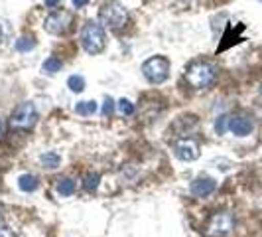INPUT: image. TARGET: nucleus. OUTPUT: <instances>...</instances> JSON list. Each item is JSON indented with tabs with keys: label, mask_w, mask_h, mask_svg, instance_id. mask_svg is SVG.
<instances>
[{
	"label": "nucleus",
	"mask_w": 262,
	"mask_h": 237,
	"mask_svg": "<svg viewBox=\"0 0 262 237\" xmlns=\"http://www.w3.org/2000/svg\"><path fill=\"white\" fill-rule=\"evenodd\" d=\"M2 129H4V125H2V121H0V134H2Z\"/></svg>",
	"instance_id": "393cba45"
},
{
	"label": "nucleus",
	"mask_w": 262,
	"mask_h": 237,
	"mask_svg": "<svg viewBox=\"0 0 262 237\" xmlns=\"http://www.w3.org/2000/svg\"><path fill=\"white\" fill-rule=\"evenodd\" d=\"M117 105H118V113H120V115H126V117L134 115V105H132L128 99H120Z\"/></svg>",
	"instance_id": "6ab92c4d"
},
{
	"label": "nucleus",
	"mask_w": 262,
	"mask_h": 237,
	"mask_svg": "<svg viewBox=\"0 0 262 237\" xmlns=\"http://www.w3.org/2000/svg\"><path fill=\"white\" fill-rule=\"evenodd\" d=\"M99 16H101V22H103L106 28H111V30H120V28L126 26V22H128V12H126V8H124L120 2H115V0L103 4Z\"/></svg>",
	"instance_id": "7ed1b4c3"
},
{
	"label": "nucleus",
	"mask_w": 262,
	"mask_h": 237,
	"mask_svg": "<svg viewBox=\"0 0 262 237\" xmlns=\"http://www.w3.org/2000/svg\"><path fill=\"white\" fill-rule=\"evenodd\" d=\"M235 227V218L229 211L215 213L207 224V235L209 237H227Z\"/></svg>",
	"instance_id": "423d86ee"
},
{
	"label": "nucleus",
	"mask_w": 262,
	"mask_h": 237,
	"mask_svg": "<svg viewBox=\"0 0 262 237\" xmlns=\"http://www.w3.org/2000/svg\"><path fill=\"white\" fill-rule=\"evenodd\" d=\"M260 2H262V0H260Z\"/></svg>",
	"instance_id": "c85d7f7f"
},
{
	"label": "nucleus",
	"mask_w": 262,
	"mask_h": 237,
	"mask_svg": "<svg viewBox=\"0 0 262 237\" xmlns=\"http://www.w3.org/2000/svg\"><path fill=\"white\" fill-rule=\"evenodd\" d=\"M81 46L91 55H97L105 50V30L97 22H87L81 30Z\"/></svg>",
	"instance_id": "f03ea898"
},
{
	"label": "nucleus",
	"mask_w": 262,
	"mask_h": 237,
	"mask_svg": "<svg viewBox=\"0 0 262 237\" xmlns=\"http://www.w3.org/2000/svg\"><path fill=\"white\" fill-rule=\"evenodd\" d=\"M215 188H217V182L213 178H209V176H199V178H195L191 182L189 192L195 198H207L209 194L215 192Z\"/></svg>",
	"instance_id": "1a4fd4ad"
},
{
	"label": "nucleus",
	"mask_w": 262,
	"mask_h": 237,
	"mask_svg": "<svg viewBox=\"0 0 262 237\" xmlns=\"http://www.w3.org/2000/svg\"><path fill=\"white\" fill-rule=\"evenodd\" d=\"M142 73L150 83H164L170 75V62L162 55L150 57L142 64Z\"/></svg>",
	"instance_id": "20e7f679"
},
{
	"label": "nucleus",
	"mask_w": 262,
	"mask_h": 237,
	"mask_svg": "<svg viewBox=\"0 0 262 237\" xmlns=\"http://www.w3.org/2000/svg\"><path fill=\"white\" fill-rule=\"evenodd\" d=\"M229 131L236 134V136H247L252 132V121L245 115H236V117H229Z\"/></svg>",
	"instance_id": "9d476101"
},
{
	"label": "nucleus",
	"mask_w": 262,
	"mask_h": 237,
	"mask_svg": "<svg viewBox=\"0 0 262 237\" xmlns=\"http://www.w3.org/2000/svg\"><path fill=\"white\" fill-rule=\"evenodd\" d=\"M184 2H191V0H184Z\"/></svg>",
	"instance_id": "bb28decb"
},
{
	"label": "nucleus",
	"mask_w": 262,
	"mask_h": 237,
	"mask_svg": "<svg viewBox=\"0 0 262 237\" xmlns=\"http://www.w3.org/2000/svg\"><path fill=\"white\" fill-rule=\"evenodd\" d=\"M99 182H101V176L95 172V174H87V176H85V182H83V186H85V190H87L89 194H93V192H97Z\"/></svg>",
	"instance_id": "dca6fc26"
},
{
	"label": "nucleus",
	"mask_w": 262,
	"mask_h": 237,
	"mask_svg": "<svg viewBox=\"0 0 262 237\" xmlns=\"http://www.w3.org/2000/svg\"><path fill=\"white\" fill-rule=\"evenodd\" d=\"M97 111V103L95 101H81L75 105V113L77 115H83V117H87V115H93Z\"/></svg>",
	"instance_id": "2eb2a0df"
},
{
	"label": "nucleus",
	"mask_w": 262,
	"mask_h": 237,
	"mask_svg": "<svg viewBox=\"0 0 262 237\" xmlns=\"http://www.w3.org/2000/svg\"><path fill=\"white\" fill-rule=\"evenodd\" d=\"M67 87L73 93H81L85 89V79L81 77V75H71V77L67 79Z\"/></svg>",
	"instance_id": "a211bd4d"
},
{
	"label": "nucleus",
	"mask_w": 262,
	"mask_h": 237,
	"mask_svg": "<svg viewBox=\"0 0 262 237\" xmlns=\"http://www.w3.org/2000/svg\"><path fill=\"white\" fill-rule=\"evenodd\" d=\"M185 79L193 89H207L217 79V67L207 62H197L185 71Z\"/></svg>",
	"instance_id": "f257e3e1"
},
{
	"label": "nucleus",
	"mask_w": 262,
	"mask_h": 237,
	"mask_svg": "<svg viewBox=\"0 0 262 237\" xmlns=\"http://www.w3.org/2000/svg\"><path fill=\"white\" fill-rule=\"evenodd\" d=\"M59 4V0H46V6L48 8H53V6H57Z\"/></svg>",
	"instance_id": "b1692460"
},
{
	"label": "nucleus",
	"mask_w": 262,
	"mask_h": 237,
	"mask_svg": "<svg viewBox=\"0 0 262 237\" xmlns=\"http://www.w3.org/2000/svg\"><path fill=\"white\" fill-rule=\"evenodd\" d=\"M18 186H20L22 192H34L38 188V178L32 176V174H24V176L18 178Z\"/></svg>",
	"instance_id": "9b49d317"
},
{
	"label": "nucleus",
	"mask_w": 262,
	"mask_h": 237,
	"mask_svg": "<svg viewBox=\"0 0 262 237\" xmlns=\"http://www.w3.org/2000/svg\"><path fill=\"white\" fill-rule=\"evenodd\" d=\"M41 164H43V168H48V170H55L57 166H59V162H61V158L57 152H46V154H41Z\"/></svg>",
	"instance_id": "f8f14e48"
},
{
	"label": "nucleus",
	"mask_w": 262,
	"mask_h": 237,
	"mask_svg": "<svg viewBox=\"0 0 262 237\" xmlns=\"http://www.w3.org/2000/svg\"><path fill=\"white\" fill-rule=\"evenodd\" d=\"M229 129V117H219L217 118V123H215V131H217V134H223L225 131Z\"/></svg>",
	"instance_id": "aec40b11"
},
{
	"label": "nucleus",
	"mask_w": 262,
	"mask_h": 237,
	"mask_svg": "<svg viewBox=\"0 0 262 237\" xmlns=\"http://www.w3.org/2000/svg\"><path fill=\"white\" fill-rule=\"evenodd\" d=\"M173 154L184 160V162H191V160H197L199 158V145H197L193 139H178L173 143Z\"/></svg>",
	"instance_id": "6e6552de"
},
{
	"label": "nucleus",
	"mask_w": 262,
	"mask_h": 237,
	"mask_svg": "<svg viewBox=\"0 0 262 237\" xmlns=\"http://www.w3.org/2000/svg\"><path fill=\"white\" fill-rule=\"evenodd\" d=\"M16 52H20V53H26L30 52V50H34L36 48V40L34 38H28V36H22L20 40H16Z\"/></svg>",
	"instance_id": "ddd939ff"
},
{
	"label": "nucleus",
	"mask_w": 262,
	"mask_h": 237,
	"mask_svg": "<svg viewBox=\"0 0 262 237\" xmlns=\"http://www.w3.org/2000/svg\"><path fill=\"white\" fill-rule=\"evenodd\" d=\"M38 123V111L32 103H22L14 109L12 117H10V127L18 131H28Z\"/></svg>",
	"instance_id": "39448f33"
},
{
	"label": "nucleus",
	"mask_w": 262,
	"mask_h": 237,
	"mask_svg": "<svg viewBox=\"0 0 262 237\" xmlns=\"http://www.w3.org/2000/svg\"><path fill=\"white\" fill-rule=\"evenodd\" d=\"M57 192H59L61 196H73V194H75V182H73L71 178L59 180V182H57Z\"/></svg>",
	"instance_id": "4468645a"
},
{
	"label": "nucleus",
	"mask_w": 262,
	"mask_h": 237,
	"mask_svg": "<svg viewBox=\"0 0 262 237\" xmlns=\"http://www.w3.org/2000/svg\"><path fill=\"white\" fill-rule=\"evenodd\" d=\"M0 237H14V231L6 225H0Z\"/></svg>",
	"instance_id": "4be33fe9"
},
{
	"label": "nucleus",
	"mask_w": 262,
	"mask_h": 237,
	"mask_svg": "<svg viewBox=\"0 0 262 237\" xmlns=\"http://www.w3.org/2000/svg\"><path fill=\"white\" fill-rule=\"evenodd\" d=\"M0 42H2V24H0Z\"/></svg>",
	"instance_id": "a878e982"
},
{
	"label": "nucleus",
	"mask_w": 262,
	"mask_h": 237,
	"mask_svg": "<svg viewBox=\"0 0 262 237\" xmlns=\"http://www.w3.org/2000/svg\"><path fill=\"white\" fill-rule=\"evenodd\" d=\"M89 4V0H73V6L75 8H83V6H87Z\"/></svg>",
	"instance_id": "5701e85b"
},
{
	"label": "nucleus",
	"mask_w": 262,
	"mask_h": 237,
	"mask_svg": "<svg viewBox=\"0 0 262 237\" xmlns=\"http://www.w3.org/2000/svg\"><path fill=\"white\" fill-rule=\"evenodd\" d=\"M41 69H43L46 73H57V71L61 69V60H57L55 55H52V57H48V60L43 62Z\"/></svg>",
	"instance_id": "f3484780"
},
{
	"label": "nucleus",
	"mask_w": 262,
	"mask_h": 237,
	"mask_svg": "<svg viewBox=\"0 0 262 237\" xmlns=\"http://www.w3.org/2000/svg\"><path fill=\"white\" fill-rule=\"evenodd\" d=\"M260 95H262V87H260Z\"/></svg>",
	"instance_id": "cd10ccee"
},
{
	"label": "nucleus",
	"mask_w": 262,
	"mask_h": 237,
	"mask_svg": "<svg viewBox=\"0 0 262 237\" xmlns=\"http://www.w3.org/2000/svg\"><path fill=\"white\" fill-rule=\"evenodd\" d=\"M71 22H73L71 12H67V10H55V12H52L46 18L43 28L50 34H66L67 30H69V26H71Z\"/></svg>",
	"instance_id": "0eeeda50"
},
{
	"label": "nucleus",
	"mask_w": 262,
	"mask_h": 237,
	"mask_svg": "<svg viewBox=\"0 0 262 237\" xmlns=\"http://www.w3.org/2000/svg\"><path fill=\"white\" fill-rule=\"evenodd\" d=\"M101 113H103L105 117H111V115L115 113V101H113V99H106L103 109H101Z\"/></svg>",
	"instance_id": "412c9836"
}]
</instances>
